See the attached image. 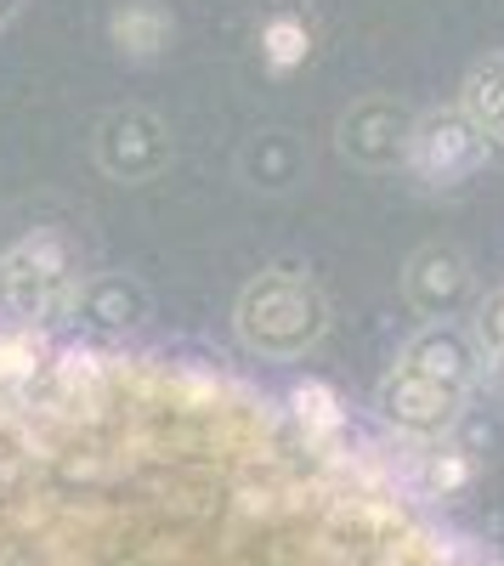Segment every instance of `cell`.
<instances>
[{"label":"cell","instance_id":"1","mask_svg":"<svg viewBox=\"0 0 504 566\" xmlns=\"http://www.w3.org/2000/svg\"><path fill=\"white\" fill-rule=\"evenodd\" d=\"M0 566H504L324 386L0 323Z\"/></svg>","mask_w":504,"mask_h":566},{"label":"cell","instance_id":"2","mask_svg":"<svg viewBox=\"0 0 504 566\" xmlns=\"http://www.w3.org/2000/svg\"><path fill=\"white\" fill-rule=\"evenodd\" d=\"M324 328H329V301L295 266H272V272L250 277L239 306H233L239 346L250 357H272V363L306 357L317 340H324Z\"/></svg>","mask_w":504,"mask_h":566},{"label":"cell","instance_id":"3","mask_svg":"<svg viewBox=\"0 0 504 566\" xmlns=\"http://www.w3.org/2000/svg\"><path fill=\"white\" fill-rule=\"evenodd\" d=\"M80 295H85V266L57 227H34L29 239L0 250V317L52 328L80 312Z\"/></svg>","mask_w":504,"mask_h":566},{"label":"cell","instance_id":"4","mask_svg":"<svg viewBox=\"0 0 504 566\" xmlns=\"http://www.w3.org/2000/svg\"><path fill=\"white\" fill-rule=\"evenodd\" d=\"M493 159L482 125L453 103V108H431L414 119V136H408V170H414L426 187H460L471 181L482 165Z\"/></svg>","mask_w":504,"mask_h":566},{"label":"cell","instance_id":"5","mask_svg":"<svg viewBox=\"0 0 504 566\" xmlns=\"http://www.w3.org/2000/svg\"><path fill=\"white\" fill-rule=\"evenodd\" d=\"M97 165L114 176V181H154L170 170V130L159 114L148 108H119L97 125V142H91Z\"/></svg>","mask_w":504,"mask_h":566},{"label":"cell","instance_id":"6","mask_svg":"<svg viewBox=\"0 0 504 566\" xmlns=\"http://www.w3.org/2000/svg\"><path fill=\"white\" fill-rule=\"evenodd\" d=\"M460 408H465V391L431 380L426 368L402 363V357L391 363V374L380 380V413L397 424V431H408V437H442L448 424L460 419Z\"/></svg>","mask_w":504,"mask_h":566},{"label":"cell","instance_id":"7","mask_svg":"<svg viewBox=\"0 0 504 566\" xmlns=\"http://www.w3.org/2000/svg\"><path fill=\"white\" fill-rule=\"evenodd\" d=\"M408 136H414V119H408L391 97H363L340 114V154L351 165L386 170V165L408 159Z\"/></svg>","mask_w":504,"mask_h":566},{"label":"cell","instance_id":"8","mask_svg":"<svg viewBox=\"0 0 504 566\" xmlns=\"http://www.w3.org/2000/svg\"><path fill=\"white\" fill-rule=\"evenodd\" d=\"M402 290H408V306L426 312V317L437 323V317H453V312H465V306H471L476 277H471V261H465L460 250L431 244V250H420L414 261H408Z\"/></svg>","mask_w":504,"mask_h":566},{"label":"cell","instance_id":"9","mask_svg":"<svg viewBox=\"0 0 504 566\" xmlns=\"http://www.w3.org/2000/svg\"><path fill=\"white\" fill-rule=\"evenodd\" d=\"M402 363L426 368L431 380H442V386H453V391H471V386H476V374H482V352H476V340L465 335L460 323H448V317L426 323L420 335L402 346Z\"/></svg>","mask_w":504,"mask_h":566},{"label":"cell","instance_id":"10","mask_svg":"<svg viewBox=\"0 0 504 566\" xmlns=\"http://www.w3.org/2000/svg\"><path fill=\"white\" fill-rule=\"evenodd\" d=\"M108 40L119 45L125 57L148 63V57L170 52V40H176V18L159 7V0H125V7L108 18Z\"/></svg>","mask_w":504,"mask_h":566},{"label":"cell","instance_id":"11","mask_svg":"<svg viewBox=\"0 0 504 566\" xmlns=\"http://www.w3.org/2000/svg\"><path fill=\"white\" fill-rule=\"evenodd\" d=\"M460 108L482 125L487 148L504 154V52L482 57V63L465 74V85H460Z\"/></svg>","mask_w":504,"mask_h":566},{"label":"cell","instance_id":"12","mask_svg":"<svg viewBox=\"0 0 504 566\" xmlns=\"http://www.w3.org/2000/svg\"><path fill=\"white\" fill-rule=\"evenodd\" d=\"M80 312L103 328H125L130 317L148 312V295L125 277H85V295H80Z\"/></svg>","mask_w":504,"mask_h":566},{"label":"cell","instance_id":"13","mask_svg":"<svg viewBox=\"0 0 504 566\" xmlns=\"http://www.w3.org/2000/svg\"><path fill=\"white\" fill-rule=\"evenodd\" d=\"M261 52H266L272 69H295V63H306V52H312V34H306L301 18H272V23L261 29Z\"/></svg>","mask_w":504,"mask_h":566},{"label":"cell","instance_id":"14","mask_svg":"<svg viewBox=\"0 0 504 566\" xmlns=\"http://www.w3.org/2000/svg\"><path fill=\"white\" fill-rule=\"evenodd\" d=\"M476 340L487 346V357H504V290H493L476 306Z\"/></svg>","mask_w":504,"mask_h":566},{"label":"cell","instance_id":"15","mask_svg":"<svg viewBox=\"0 0 504 566\" xmlns=\"http://www.w3.org/2000/svg\"><path fill=\"white\" fill-rule=\"evenodd\" d=\"M18 7H23V0H0V29H7V23L18 18Z\"/></svg>","mask_w":504,"mask_h":566},{"label":"cell","instance_id":"16","mask_svg":"<svg viewBox=\"0 0 504 566\" xmlns=\"http://www.w3.org/2000/svg\"><path fill=\"white\" fill-rule=\"evenodd\" d=\"M493 374H498V391H504V357H493Z\"/></svg>","mask_w":504,"mask_h":566}]
</instances>
